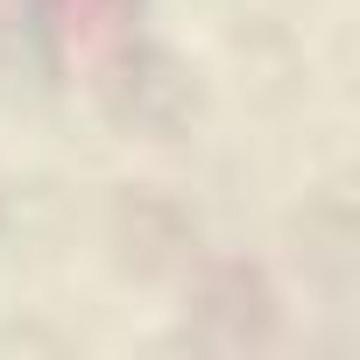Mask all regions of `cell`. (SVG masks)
I'll return each mask as SVG.
<instances>
[{
	"label": "cell",
	"mask_w": 360,
	"mask_h": 360,
	"mask_svg": "<svg viewBox=\"0 0 360 360\" xmlns=\"http://www.w3.org/2000/svg\"><path fill=\"white\" fill-rule=\"evenodd\" d=\"M92 106L127 141H176V134H191L205 92H198V71L176 50H162V43H120L99 64V78H92Z\"/></svg>",
	"instance_id": "obj_1"
},
{
	"label": "cell",
	"mask_w": 360,
	"mask_h": 360,
	"mask_svg": "<svg viewBox=\"0 0 360 360\" xmlns=\"http://www.w3.org/2000/svg\"><path fill=\"white\" fill-rule=\"evenodd\" d=\"M106 255L127 283H176L198 269V212L162 184H120L106 205Z\"/></svg>",
	"instance_id": "obj_2"
},
{
	"label": "cell",
	"mask_w": 360,
	"mask_h": 360,
	"mask_svg": "<svg viewBox=\"0 0 360 360\" xmlns=\"http://www.w3.org/2000/svg\"><path fill=\"white\" fill-rule=\"evenodd\" d=\"M269 332H276V290L262 283V269L212 262V269L184 276V339L191 346L240 353V346H269Z\"/></svg>",
	"instance_id": "obj_3"
},
{
	"label": "cell",
	"mask_w": 360,
	"mask_h": 360,
	"mask_svg": "<svg viewBox=\"0 0 360 360\" xmlns=\"http://www.w3.org/2000/svg\"><path fill=\"white\" fill-rule=\"evenodd\" d=\"M297 255H304V269H318L325 283H346V276H353L360 219H353L346 191H318V198H304V212H297Z\"/></svg>",
	"instance_id": "obj_4"
},
{
	"label": "cell",
	"mask_w": 360,
	"mask_h": 360,
	"mask_svg": "<svg viewBox=\"0 0 360 360\" xmlns=\"http://www.w3.org/2000/svg\"><path fill=\"white\" fill-rule=\"evenodd\" d=\"M8 240H15V205H8V191H0V255H8Z\"/></svg>",
	"instance_id": "obj_5"
}]
</instances>
